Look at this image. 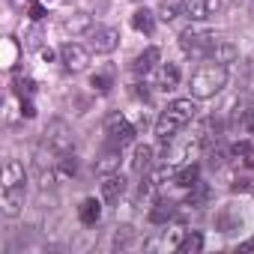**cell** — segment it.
<instances>
[{
	"label": "cell",
	"mask_w": 254,
	"mask_h": 254,
	"mask_svg": "<svg viewBox=\"0 0 254 254\" xmlns=\"http://www.w3.org/2000/svg\"><path fill=\"white\" fill-rule=\"evenodd\" d=\"M194 114H197L194 99H177V102H171L159 114V120H156V135H159V141L168 144L180 129H186V126L194 120Z\"/></svg>",
	"instance_id": "cell-1"
},
{
	"label": "cell",
	"mask_w": 254,
	"mask_h": 254,
	"mask_svg": "<svg viewBox=\"0 0 254 254\" xmlns=\"http://www.w3.org/2000/svg\"><path fill=\"white\" fill-rule=\"evenodd\" d=\"M227 84V69H224V63H203L194 75H191V96L194 99H209V96H215L221 87Z\"/></svg>",
	"instance_id": "cell-2"
},
{
	"label": "cell",
	"mask_w": 254,
	"mask_h": 254,
	"mask_svg": "<svg viewBox=\"0 0 254 254\" xmlns=\"http://www.w3.org/2000/svg\"><path fill=\"white\" fill-rule=\"evenodd\" d=\"M105 135H108V147H114V150H123V147H129L132 141H135V126L126 120L123 114H108V120H105Z\"/></svg>",
	"instance_id": "cell-3"
},
{
	"label": "cell",
	"mask_w": 254,
	"mask_h": 254,
	"mask_svg": "<svg viewBox=\"0 0 254 254\" xmlns=\"http://www.w3.org/2000/svg\"><path fill=\"white\" fill-rule=\"evenodd\" d=\"M212 42H215V33H203V30H191V27L180 33V48H183V54H186V57H194V60L209 57Z\"/></svg>",
	"instance_id": "cell-4"
},
{
	"label": "cell",
	"mask_w": 254,
	"mask_h": 254,
	"mask_svg": "<svg viewBox=\"0 0 254 254\" xmlns=\"http://www.w3.org/2000/svg\"><path fill=\"white\" fill-rule=\"evenodd\" d=\"M117 45H120V30L117 27H96V30H90V51L111 54Z\"/></svg>",
	"instance_id": "cell-5"
},
{
	"label": "cell",
	"mask_w": 254,
	"mask_h": 254,
	"mask_svg": "<svg viewBox=\"0 0 254 254\" xmlns=\"http://www.w3.org/2000/svg\"><path fill=\"white\" fill-rule=\"evenodd\" d=\"M60 60H63V66H66L69 72H84L87 63H90V54H87V48L78 45V42H63Z\"/></svg>",
	"instance_id": "cell-6"
},
{
	"label": "cell",
	"mask_w": 254,
	"mask_h": 254,
	"mask_svg": "<svg viewBox=\"0 0 254 254\" xmlns=\"http://www.w3.org/2000/svg\"><path fill=\"white\" fill-rule=\"evenodd\" d=\"M45 144L51 147V150H57V153H69L72 150V135H69V129H66V123H51L48 129H45Z\"/></svg>",
	"instance_id": "cell-7"
},
{
	"label": "cell",
	"mask_w": 254,
	"mask_h": 254,
	"mask_svg": "<svg viewBox=\"0 0 254 254\" xmlns=\"http://www.w3.org/2000/svg\"><path fill=\"white\" fill-rule=\"evenodd\" d=\"M21 206H24V183L3 186V212L6 215H18Z\"/></svg>",
	"instance_id": "cell-8"
},
{
	"label": "cell",
	"mask_w": 254,
	"mask_h": 254,
	"mask_svg": "<svg viewBox=\"0 0 254 254\" xmlns=\"http://www.w3.org/2000/svg\"><path fill=\"white\" fill-rule=\"evenodd\" d=\"M233 57H236V45H233V42H227V39H221V36H215L212 51H209V57H206V60H212V63H230Z\"/></svg>",
	"instance_id": "cell-9"
},
{
	"label": "cell",
	"mask_w": 254,
	"mask_h": 254,
	"mask_svg": "<svg viewBox=\"0 0 254 254\" xmlns=\"http://www.w3.org/2000/svg\"><path fill=\"white\" fill-rule=\"evenodd\" d=\"M156 87L159 90H177L180 87V69L174 66V63H165V66H159V75H156Z\"/></svg>",
	"instance_id": "cell-10"
},
{
	"label": "cell",
	"mask_w": 254,
	"mask_h": 254,
	"mask_svg": "<svg viewBox=\"0 0 254 254\" xmlns=\"http://www.w3.org/2000/svg\"><path fill=\"white\" fill-rule=\"evenodd\" d=\"M215 6H218L215 0H186V15H189L191 21H203V18L212 15Z\"/></svg>",
	"instance_id": "cell-11"
},
{
	"label": "cell",
	"mask_w": 254,
	"mask_h": 254,
	"mask_svg": "<svg viewBox=\"0 0 254 254\" xmlns=\"http://www.w3.org/2000/svg\"><path fill=\"white\" fill-rule=\"evenodd\" d=\"M123 191H126V180H123L120 174H108V177H105V183H102V197L114 203V200H120V194H123Z\"/></svg>",
	"instance_id": "cell-12"
},
{
	"label": "cell",
	"mask_w": 254,
	"mask_h": 254,
	"mask_svg": "<svg viewBox=\"0 0 254 254\" xmlns=\"http://www.w3.org/2000/svg\"><path fill=\"white\" fill-rule=\"evenodd\" d=\"M159 48H147V51H141L138 57H135V63H132V69L138 72V75H147V72H153L156 69V63H159Z\"/></svg>",
	"instance_id": "cell-13"
},
{
	"label": "cell",
	"mask_w": 254,
	"mask_h": 254,
	"mask_svg": "<svg viewBox=\"0 0 254 254\" xmlns=\"http://www.w3.org/2000/svg\"><path fill=\"white\" fill-rule=\"evenodd\" d=\"M78 218H81V224H96L99 218H102V203L96 200V197H87L81 206H78Z\"/></svg>",
	"instance_id": "cell-14"
},
{
	"label": "cell",
	"mask_w": 254,
	"mask_h": 254,
	"mask_svg": "<svg viewBox=\"0 0 254 254\" xmlns=\"http://www.w3.org/2000/svg\"><path fill=\"white\" fill-rule=\"evenodd\" d=\"M120 171V150H114V147H108V153L96 162V174H102V177H108V174H117Z\"/></svg>",
	"instance_id": "cell-15"
},
{
	"label": "cell",
	"mask_w": 254,
	"mask_h": 254,
	"mask_svg": "<svg viewBox=\"0 0 254 254\" xmlns=\"http://www.w3.org/2000/svg\"><path fill=\"white\" fill-rule=\"evenodd\" d=\"M132 27L138 30V33H153L156 30V15L150 12V9H138V12H132Z\"/></svg>",
	"instance_id": "cell-16"
},
{
	"label": "cell",
	"mask_w": 254,
	"mask_h": 254,
	"mask_svg": "<svg viewBox=\"0 0 254 254\" xmlns=\"http://www.w3.org/2000/svg\"><path fill=\"white\" fill-rule=\"evenodd\" d=\"M183 12H186V0H159V18L162 21H174Z\"/></svg>",
	"instance_id": "cell-17"
},
{
	"label": "cell",
	"mask_w": 254,
	"mask_h": 254,
	"mask_svg": "<svg viewBox=\"0 0 254 254\" xmlns=\"http://www.w3.org/2000/svg\"><path fill=\"white\" fill-rule=\"evenodd\" d=\"M150 165H153V147H147V144H138V147H135V159H132V168H135V174H144V171H150Z\"/></svg>",
	"instance_id": "cell-18"
},
{
	"label": "cell",
	"mask_w": 254,
	"mask_h": 254,
	"mask_svg": "<svg viewBox=\"0 0 254 254\" xmlns=\"http://www.w3.org/2000/svg\"><path fill=\"white\" fill-rule=\"evenodd\" d=\"M197 177H200V171H197V165H186L183 171H177V177H174V183L180 186V189H197L200 183H197Z\"/></svg>",
	"instance_id": "cell-19"
},
{
	"label": "cell",
	"mask_w": 254,
	"mask_h": 254,
	"mask_svg": "<svg viewBox=\"0 0 254 254\" xmlns=\"http://www.w3.org/2000/svg\"><path fill=\"white\" fill-rule=\"evenodd\" d=\"M200 248H203V236H200L197 230H189V233L180 239V245H177L180 254H197Z\"/></svg>",
	"instance_id": "cell-20"
},
{
	"label": "cell",
	"mask_w": 254,
	"mask_h": 254,
	"mask_svg": "<svg viewBox=\"0 0 254 254\" xmlns=\"http://www.w3.org/2000/svg\"><path fill=\"white\" fill-rule=\"evenodd\" d=\"M90 27H93V21H90L87 12H75L72 18L63 21V30H66V33H84V30H90Z\"/></svg>",
	"instance_id": "cell-21"
},
{
	"label": "cell",
	"mask_w": 254,
	"mask_h": 254,
	"mask_svg": "<svg viewBox=\"0 0 254 254\" xmlns=\"http://www.w3.org/2000/svg\"><path fill=\"white\" fill-rule=\"evenodd\" d=\"M174 218V203L171 200H159L153 209H150V221L153 224H165V221H171Z\"/></svg>",
	"instance_id": "cell-22"
},
{
	"label": "cell",
	"mask_w": 254,
	"mask_h": 254,
	"mask_svg": "<svg viewBox=\"0 0 254 254\" xmlns=\"http://www.w3.org/2000/svg\"><path fill=\"white\" fill-rule=\"evenodd\" d=\"M54 165H57V174H60V177H72V174L78 171L75 153H60V159H54Z\"/></svg>",
	"instance_id": "cell-23"
},
{
	"label": "cell",
	"mask_w": 254,
	"mask_h": 254,
	"mask_svg": "<svg viewBox=\"0 0 254 254\" xmlns=\"http://www.w3.org/2000/svg\"><path fill=\"white\" fill-rule=\"evenodd\" d=\"M230 156L236 159V162H242L245 168H254V150L245 144V141H239V144H233L230 147Z\"/></svg>",
	"instance_id": "cell-24"
},
{
	"label": "cell",
	"mask_w": 254,
	"mask_h": 254,
	"mask_svg": "<svg viewBox=\"0 0 254 254\" xmlns=\"http://www.w3.org/2000/svg\"><path fill=\"white\" fill-rule=\"evenodd\" d=\"M15 93H18V99H30V96L36 93V81H30V78H15Z\"/></svg>",
	"instance_id": "cell-25"
},
{
	"label": "cell",
	"mask_w": 254,
	"mask_h": 254,
	"mask_svg": "<svg viewBox=\"0 0 254 254\" xmlns=\"http://www.w3.org/2000/svg\"><path fill=\"white\" fill-rule=\"evenodd\" d=\"M132 239H135V230H132L129 224H126V227H120V230H117V236H114V245H117V248H126V245H129Z\"/></svg>",
	"instance_id": "cell-26"
},
{
	"label": "cell",
	"mask_w": 254,
	"mask_h": 254,
	"mask_svg": "<svg viewBox=\"0 0 254 254\" xmlns=\"http://www.w3.org/2000/svg\"><path fill=\"white\" fill-rule=\"evenodd\" d=\"M90 87H93V90H99V93H108V90H111V75H93Z\"/></svg>",
	"instance_id": "cell-27"
},
{
	"label": "cell",
	"mask_w": 254,
	"mask_h": 254,
	"mask_svg": "<svg viewBox=\"0 0 254 254\" xmlns=\"http://www.w3.org/2000/svg\"><path fill=\"white\" fill-rule=\"evenodd\" d=\"M27 12H30L33 21H42V18H45V6L39 3V0H30V3H27Z\"/></svg>",
	"instance_id": "cell-28"
},
{
	"label": "cell",
	"mask_w": 254,
	"mask_h": 254,
	"mask_svg": "<svg viewBox=\"0 0 254 254\" xmlns=\"http://www.w3.org/2000/svg\"><path fill=\"white\" fill-rule=\"evenodd\" d=\"M242 129L254 135V111H245V117H242Z\"/></svg>",
	"instance_id": "cell-29"
},
{
	"label": "cell",
	"mask_w": 254,
	"mask_h": 254,
	"mask_svg": "<svg viewBox=\"0 0 254 254\" xmlns=\"http://www.w3.org/2000/svg\"><path fill=\"white\" fill-rule=\"evenodd\" d=\"M15 63V39H6V66Z\"/></svg>",
	"instance_id": "cell-30"
},
{
	"label": "cell",
	"mask_w": 254,
	"mask_h": 254,
	"mask_svg": "<svg viewBox=\"0 0 254 254\" xmlns=\"http://www.w3.org/2000/svg\"><path fill=\"white\" fill-rule=\"evenodd\" d=\"M21 114L30 120V117H36V108H33V102L30 99H21Z\"/></svg>",
	"instance_id": "cell-31"
},
{
	"label": "cell",
	"mask_w": 254,
	"mask_h": 254,
	"mask_svg": "<svg viewBox=\"0 0 254 254\" xmlns=\"http://www.w3.org/2000/svg\"><path fill=\"white\" fill-rule=\"evenodd\" d=\"M135 96H138V99H144V102L150 99V93H147V87H144V84H138V87H135Z\"/></svg>",
	"instance_id": "cell-32"
},
{
	"label": "cell",
	"mask_w": 254,
	"mask_h": 254,
	"mask_svg": "<svg viewBox=\"0 0 254 254\" xmlns=\"http://www.w3.org/2000/svg\"><path fill=\"white\" fill-rule=\"evenodd\" d=\"M251 186H248V180H239V183H233V191H248Z\"/></svg>",
	"instance_id": "cell-33"
},
{
	"label": "cell",
	"mask_w": 254,
	"mask_h": 254,
	"mask_svg": "<svg viewBox=\"0 0 254 254\" xmlns=\"http://www.w3.org/2000/svg\"><path fill=\"white\" fill-rule=\"evenodd\" d=\"M239 251H254V239H248V242H242V245H239Z\"/></svg>",
	"instance_id": "cell-34"
}]
</instances>
